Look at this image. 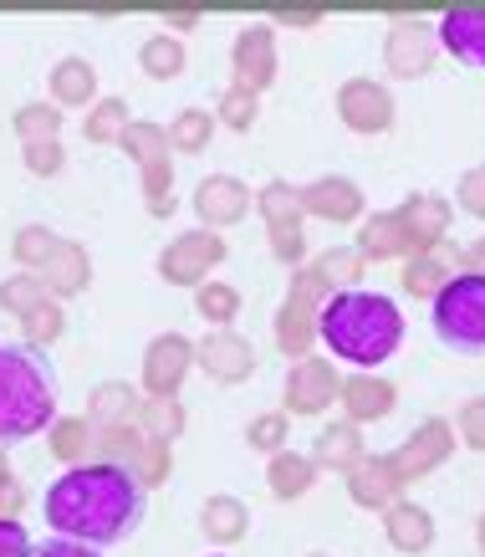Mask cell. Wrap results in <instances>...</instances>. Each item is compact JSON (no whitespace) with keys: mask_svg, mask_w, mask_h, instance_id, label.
Segmentation results:
<instances>
[{"mask_svg":"<svg viewBox=\"0 0 485 557\" xmlns=\"http://www.w3.org/2000/svg\"><path fill=\"white\" fill-rule=\"evenodd\" d=\"M144 507H149V491L108 460L72 466L47 486V527L92 553L128 537L144 522Z\"/></svg>","mask_w":485,"mask_h":557,"instance_id":"1","label":"cell"},{"mask_svg":"<svg viewBox=\"0 0 485 557\" xmlns=\"http://www.w3.org/2000/svg\"><path fill=\"white\" fill-rule=\"evenodd\" d=\"M318 338L327 343L333 363H352L358 373L378 369L384 358H394V348L403 343V318L399 302L384 292H333L318 312Z\"/></svg>","mask_w":485,"mask_h":557,"instance_id":"2","label":"cell"},{"mask_svg":"<svg viewBox=\"0 0 485 557\" xmlns=\"http://www.w3.org/2000/svg\"><path fill=\"white\" fill-rule=\"evenodd\" d=\"M57 420V373L32 348L0 343V450L51 430Z\"/></svg>","mask_w":485,"mask_h":557,"instance_id":"3","label":"cell"},{"mask_svg":"<svg viewBox=\"0 0 485 557\" xmlns=\"http://www.w3.org/2000/svg\"><path fill=\"white\" fill-rule=\"evenodd\" d=\"M430 322H435V338L450 354H485V276L475 271H455L445 292L430 302Z\"/></svg>","mask_w":485,"mask_h":557,"instance_id":"4","label":"cell"},{"mask_svg":"<svg viewBox=\"0 0 485 557\" xmlns=\"http://www.w3.org/2000/svg\"><path fill=\"white\" fill-rule=\"evenodd\" d=\"M333 297V287L322 282L312 267H297L291 271V287H286L282 307H276V348H282L286 358H312V343H318V312L322 302Z\"/></svg>","mask_w":485,"mask_h":557,"instance_id":"5","label":"cell"},{"mask_svg":"<svg viewBox=\"0 0 485 557\" xmlns=\"http://www.w3.org/2000/svg\"><path fill=\"white\" fill-rule=\"evenodd\" d=\"M92 456L108 460V466H117V471H128L144 491L164 486L169 475H174V445L149 440L138 424H108V430H98Z\"/></svg>","mask_w":485,"mask_h":557,"instance_id":"6","label":"cell"},{"mask_svg":"<svg viewBox=\"0 0 485 557\" xmlns=\"http://www.w3.org/2000/svg\"><path fill=\"white\" fill-rule=\"evenodd\" d=\"M117 144L128 149V159H134L138 174H144V205H149V215L169 220L174 215V159H169V134L149 119H134L128 134L117 138Z\"/></svg>","mask_w":485,"mask_h":557,"instance_id":"7","label":"cell"},{"mask_svg":"<svg viewBox=\"0 0 485 557\" xmlns=\"http://www.w3.org/2000/svg\"><path fill=\"white\" fill-rule=\"evenodd\" d=\"M256 210L266 220L271 256H276L282 267L297 271L301 256H307V215H301V205H297V189L286 185V180H271V185H261V195H256Z\"/></svg>","mask_w":485,"mask_h":557,"instance_id":"8","label":"cell"},{"mask_svg":"<svg viewBox=\"0 0 485 557\" xmlns=\"http://www.w3.org/2000/svg\"><path fill=\"white\" fill-rule=\"evenodd\" d=\"M225 261V236L215 231H185V236H174L159 251V276H164L169 287H204L210 282V271Z\"/></svg>","mask_w":485,"mask_h":557,"instance_id":"9","label":"cell"},{"mask_svg":"<svg viewBox=\"0 0 485 557\" xmlns=\"http://www.w3.org/2000/svg\"><path fill=\"white\" fill-rule=\"evenodd\" d=\"M450 450H455V424L435 414V420H424L414 435L403 440L399 450H394V456H384V460H388V471L409 486V481H424L430 471H439V466L450 460Z\"/></svg>","mask_w":485,"mask_h":557,"instance_id":"10","label":"cell"},{"mask_svg":"<svg viewBox=\"0 0 485 557\" xmlns=\"http://www.w3.org/2000/svg\"><path fill=\"white\" fill-rule=\"evenodd\" d=\"M435 51H439V41H435V26H430V21L399 16L384 36V67L394 72V77H403V83H414V77H430Z\"/></svg>","mask_w":485,"mask_h":557,"instance_id":"11","label":"cell"},{"mask_svg":"<svg viewBox=\"0 0 485 557\" xmlns=\"http://www.w3.org/2000/svg\"><path fill=\"white\" fill-rule=\"evenodd\" d=\"M231 67H235V87H246L256 98L276 83V26L271 21H251V26L235 32Z\"/></svg>","mask_w":485,"mask_h":557,"instance_id":"12","label":"cell"},{"mask_svg":"<svg viewBox=\"0 0 485 557\" xmlns=\"http://www.w3.org/2000/svg\"><path fill=\"white\" fill-rule=\"evenodd\" d=\"M189 369H195V343L185 333H159L144 348V399H179Z\"/></svg>","mask_w":485,"mask_h":557,"instance_id":"13","label":"cell"},{"mask_svg":"<svg viewBox=\"0 0 485 557\" xmlns=\"http://www.w3.org/2000/svg\"><path fill=\"white\" fill-rule=\"evenodd\" d=\"M337 388H343V373H337L333 358H301L286 369V409L301 414V420H312L322 409L337 405Z\"/></svg>","mask_w":485,"mask_h":557,"instance_id":"14","label":"cell"},{"mask_svg":"<svg viewBox=\"0 0 485 557\" xmlns=\"http://www.w3.org/2000/svg\"><path fill=\"white\" fill-rule=\"evenodd\" d=\"M337 119L352 134H384V128H394V92L373 77H348L337 87Z\"/></svg>","mask_w":485,"mask_h":557,"instance_id":"15","label":"cell"},{"mask_svg":"<svg viewBox=\"0 0 485 557\" xmlns=\"http://www.w3.org/2000/svg\"><path fill=\"white\" fill-rule=\"evenodd\" d=\"M195 363H200L215 384H246L256 373V343L240 338V333H231V327H215L204 343H195Z\"/></svg>","mask_w":485,"mask_h":557,"instance_id":"16","label":"cell"},{"mask_svg":"<svg viewBox=\"0 0 485 557\" xmlns=\"http://www.w3.org/2000/svg\"><path fill=\"white\" fill-rule=\"evenodd\" d=\"M352 251L363 256V261H414V256H430L419 246V236L409 231V220L399 210H378V215L363 220V231H358V246Z\"/></svg>","mask_w":485,"mask_h":557,"instance_id":"17","label":"cell"},{"mask_svg":"<svg viewBox=\"0 0 485 557\" xmlns=\"http://www.w3.org/2000/svg\"><path fill=\"white\" fill-rule=\"evenodd\" d=\"M297 205L301 215H318L327 225H352V220H363V189L343 180V174H322L312 185L297 189Z\"/></svg>","mask_w":485,"mask_h":557,"instance_id":"18","label":"cell"},{"mask_svg":"<svg viewBox=\"0 0 485 557\" xmlns=\"http://www.w3.org/2000/svg\"><path fill=\"white\" fill-rule=\"evenodd\" d=\"M195 215L204 220V231H225V225H240L251 215V189L240 185L235 174H210L195 185Z\"/></svg>","mask_w":485,"mask_h":557,"instance_id":"19","label":"cell"},{"mask_svg":"<svg viewBox=\"0 0 485 557\" xmlns=\"http://www.w3.org/2000/svg\"><path fill=\"white\" fill-rule=\"evenodd\" d=\"M41 287H47L51 302H67V297H83L92 287V256H87L83 240H57V251L47 256V267L36 271Z\"/></svg>","mask_w":485,"mask_h":557,"instance_id":"20","label":"cell"},{"mask_svg":"<svg viewBox=\"0 0 485 557\" xmlns=\"http://www.w3.org/2000/svg\"><path fill=\"white\" fill-rule=\"evenodd\" d=\"M337 405L348 414V424H373V420H388L394 405H399V388L378 379V373H348L343 388H337Z\"/></svg>","mask_w":485,"mask_h":557,"instance_id":"21","label":"cell"},{"mask_svg":"<svg viewBox=\"0 0 485 557\" xmlns=\"http://www.w3.org/2000/svg\"><path fill=\"white\" fill-rule=\"evenodd\" d=\"M435 41L465 67H485V5H455L435 26Z\"/></svg>","mask_w":485,"mask_h":557,"instance_id":"22","label":"cell"},{"mask_svg":"<svg viewBox=\"0 0 485 557\" xmlns=\"http://www.w3.org/2000/svg\"><path fill=\"white\" fill-rule=\"evenodd\" d=\"M348 496H352V507H363V511H388L394 502H403V481L388 471L384 456H363L348 471Z\"/></svg>","mask_w":485,"mask_h":557,"instance_id":"23","label":"cell"},{"mask_svg":"<svg viewBox=\"0 0 485 557\" xmlns=\"http://www.w3.org/2000/svg\"><path fill=\"white\" fill-rule=\"evenodd\" d=\"M384 537L394 553H430L435 547V517L419 502H394L384 511Z\"/></svg>","mask_w":485,"mask_h":557,"instance_id":"24","label":"cell"},{"mask_svg":"<svg viewBox=\"0 0 485 557\" xmlns=\"http://www.w3.org/2000/svg\"><path fill=\"white\" fill-rule=\"evenodd\" d=\"M369 456V445H363V435H358V424H327V430H318V440H312V466L318 471H337L348 475L358 460Z\"/></svg>","mask_w":485,"mask_h":557,"instance_id":"25","label":"cell"},{"mask_svg":"<svg viewBox=\"0 0 485 557\" xmlns=\"http://www.w3.org/2000/svg\"><path fill=\"white\" fill-rule=\"evenodd\" d=\"M98 102V67L87 57H62L51 67V108H92Z\"/></svg>","mask_w":485,"mask_h":557,"instance_id":"26","label":"cell"},{"mask_svg":"<svg viewBox=\"0 0 485 557\" xmlns=\"http://www.w3.org/2000/svg\"><path fill=\"white\" fill-rule=\"evenodd\" d=\"M138 405H144V394L134 384H123V379H108L87 394V424L92 430H108V424H134L138 420Z\"/></svg>","mask_w":485,"mask_h":557,"instance_id":"27","label":"cell"},{"mask_svg":"<svg viewBox=\"0 0 485 557\" xmlns=\"http://www.w3.org/2000/svg\"><path fill=\"white\" fill-rule=\"evenodd\" d=\"M399 215L409 220V231L419 236V246L424 251H435L439 240H445V231H450V220H455V210H450V200L445 195H409V200L399 205Z\"/></svg>","mask_w":485,"mask_h":557,"instance_id":"28","label":"cell"},{"mask_svg":"<svg viewBox=\"0 0 485 557\" xmlns=\"http://www.w3.org/2000/svg\"><path fill=\"white\" fill-rule=\"evenodd\" d=\"M92 445H98V430L87 424V414H57L47 430V450L57 460H67V471L72 466H87L92 460Z\"/></svg>","mask_w":485,"mask_h":557,"instance_id":"29","label":"cell"},{"mask_svg":"<svg viewBox=\"0 0 485 557\" xmlns=\"http://www.w3.org/2000/svg\"><path fill=\"white\" fill-rule=\"evenodd\" d=\"M455 276V261L445 246H435L430 256H414V261H403V276L399 287L409 292V297H424V302H435L439 292H445V282Z\"/></svg>","mask_w":485,"mask_h":557,"instance_id":"30","label":"cell"},{"mask_svg":"<svg viewBox=\"0 0 485 557\" xmlns=\"http://www.w3.org/2000/svg\"><path fill=\"white\" fill-rule=\"evenodd\" d=\"M200 527L204 537L220 542V547H231V542L246 537V527H251V507L240 502V496H210L200 511Z\"/></svg>","mask_w":485,"mask_h":557,"instance_id":"31","label":"cell"},{"mask_svg":"<svg viewBox=\"0 0 485 557\" xmlns=\"http://www.w3.org/2000/svg\"><path fill=\"white\" fill-rule=\"evenodd\" d=\"M266 481H271V496L297 502V496H307V491H312V481H318V466H312V456L276 450V456H271V466H266Z\"/></svg>","mask_w":485,"mask_h":557,"instance_id":"32","label":"cell"},{"mask_svg":"<svg viewBox=\"0 0 485 557\" xmlns=\"http://www.w3.org/2000/svg\"><path fill=\"white\" fill-rule=\"evenodd\" d=\"M185 41L179 36H169V32H153L144 47H138V67L149 72L153 83H174L179 72H185Z\"/></svg>","mask_w":485,"mask_h":557,"instance_id":"33","label":"cell"},{"mask_svg":"<svg viewBox=\"0 0 485 557\" xmlns=\"http://www.w3.org/2000/svg\"><path fill=\"white\" fill-rule=\"evenodd\" d=\"M11 128H16L21 149H32V144H62V113H57L51 102H26V108H16Z\"/></svg>","mask_w":485,"mask_h":557,"instance_id":"34","label":"cell"},{"mask_svg":"<svg viewBox=\"0 0 485 557\" xmlns=\"http://www.w3.org/2000/svg\"><path fill=\"white\" fill-rule=\"evenodd\" d=\"M164 134H169V149L174 153H204L210 149V134H215V113H204V108H179Z\"/></svg>","mask_w":485,"mask_h":557,"instance_id":"35","label":"cell"},{"mask_svg":"<svg viewBox=\"0 0 485 557\" xmlns=\"http://www.w3.org/2000/svg\"><path fill=\"white\" fill-rule=\"evenodd\" d=\"M134 424L149 440H159V445H174V440L185 435V405L179 399H144Z\"/></svg>","mask_w":485,"mask_h":557,"instance_id":"36","label":"cell"},{"mask_svg":"<svg viewBox=\"0 0 485 557\" xmlns=\"http://www.w3.org/2000/svg\"><path fill=\"white\" fill-rule=\"evenodd\" d=\"M128 102L123 98H98L92 108H87V119H83V138L87 144H117V138L128 134Z\"/></svg>","mask_w":485,"mask_h":557,"instance_id":"37","label":"cell"},{"mask_svg":"<svg viewBox=\"0 0 485 557\" xmlns=\"http://www.w3.org/2000/svg\"><path fill=\"white\" fill-rule=\"evenodd\" d=\"M312 271H318L327 287L337 292H352V282H363V271H369V261L352 251V246H333V251H322L318 261H312Z\"/></svg>","mask_w":485,"mask_h":557,"instance_id":"38","label":"cell"},{"mask_svg":"<svg viewBox=\"0 0 485 557\" xmlns=\"http://www.w3.org/2000/svg\"><path fill=\"white\" fill-rule=\"evenodd\" d=\"M47 287H41V276H32V271H16V276H5L0 282V307L11 312V318H32L36 307H47Z\"/></svg>","mask_w":485,"mask_h":557,"instance_id":"39","label":"cell"},{"mask_svg":"<svg viewBox=\"0 0 485 557\" xmlns=\"http://www.w3.org/2000/svg\"><path fill=\"white\" fill-rule=\"evenodd\" d=\"M57 240H62V236H57V231H47V225H21L16 236H11V256H16L21 271H32V276H36V271L47 267V256L57 251Z\"/></svg>","mask_w":485,"mask_h":557,"instance_id":"40","label":"cell"},{"mask_svg":"<svg viewBox=\"0 0 485 557\" xmlns=\"http://www.w3.org/2000/svg\"><path fill=\"white\" fill-rule=\"evenodd\" d=\"M195 312L215 327H231L240 318V292L231 282H204V287H195Z\"/></svg>","mask_w":485,"mask_h":557,"instance_id":"41","label":"cell"},{"mask_svg":"<svg viewBox=\"0 0 485 557\" xmlns=\"http://www.w3.org/2000/svg\"><path fill=\"white\" fill-rule=\"evenodd\" d=\"M256 119H261V98L256 92H246V87H225L215 102V123H225V128H235V134H251Z\"/></svg>","mask_w":485,"mask_h":557,"instance_id":"42","label":"cell"},{"mask_svg":"<svg viewBox=\"0 0 485 557\" xmlns=\"http://www.w3.org/2000/svg\"><path fill=\"white\" fill-rule=\"evenodd\" d=\"M21 333H26V343H32V354L36 348H51V343L67 333V312H62V302H47V307H36L32 318H21Z\"/></svg>","mask_w":485,"mask_h":557,"instance_id":"43","label":"cell"},{"mask_svg":"<svg viewBox=\"0 0 485 557\" xmlns=\"http://www.w3.org/2000/svg\"><path fill=\"white\" fill-rule=\"evenodd\" d=\"M286 440H291V424H286L282 409L256 414V420L246 424V445H251V450H266V456H276V450H286Z\"/></svg>","mask_w":485,"mask_h":557,"instance_id":"44","label":"cell"},{"mask_svg":"<svg viewBox=\"0 0 485 557\" xmlns=\"http://www.w3.org/2000/svg\"><path fill=\"white\" fill-rule=\"evenodd\" d=\"M455 435L465 440L470 450H481L485 456V399H465L460 414H455Z\"/></svg>","mask_w":485,"mask_h":557,"instance_id":"45","label":"cell"},{"mask_svg":"<svg viewBox=\"0 0 485 557\" xmlns=\"http://www.w3.org/2000/svg\"><path fill=\"white\" fill-rule=\"evenodd\" d=\"M455 205H460L465 215L485 220V164H475V170H465V180H460V189H455Z\"/></svg>","mask_w":485,"mask_h":557,"instance_id":"46","label":"cell"},{"mask_svg":"<svg viewBox=\"0 0 485 557\" xmlns=\"http://www.w3.org/2000/svg\"><path fill=\"white\" fill-rule=\"evenodd\" d=\"M62 164H67V149H62V144H32V149H26V170H32L36 180L62 174Z\"/></svg>","mask_w":485,"mask_h":557,"instance_id":"47","label":"cell"},{"mask_svg":"<svg viewBox=\"0 0 485 557\" xmlns=\"http://www.w3.org/2000/svg\"><path fill=\"white\" fill-rule=\"evenodd\" d=\"M0 557H36V542L26 522H0Z\"/></svg>","mask_w":485,"mask_h":557,"instance_id":"48","label":"cell"},{"mask_svg":"<svg viewBox=\"0 0 485 557\" xmlns=\"http://www.w3.org/2000/svg\"><path fill=\"white\" fill-rule=\"evenodd\" d=\"M21 507H26L21 481L16 475H0V522H21Z\"/></svg>","mask_w":485,"mask_h":557,"instance_id":"49","label":"cell"},{"mask_svg":"<svg viewBox=\"0 0 485 557\" xmlns=\"http://www.w3.org/2000/svg\"><path fill=\"white\" fill-rule=\"evenodd\" d=\"M36 557H102V553H92V547H83V542L51 537V542H41V547H36Z\"/></svg>","mask_w":485,"mask_h":557,"instance_id":"50","label":"cell"},{"mask_svg":"<svg viewBox=\"0 0 485 557\" xmlns=\"http://www.w3.org/2000/svg\"><path fill=\"white\" fill-rule=\"evenodd\" d=\"M455 267H465V271H475V276H485V236L470 240L465 251L455 256Z\"/></svg>","mask_w":485,"mask_h":557,"instance_id":"51","label":"cell"},{"mask_svg":"<svg viewBox=\"0 0 485 557\" xmlns=\"http://www.w3.org/2000/svg\"><path fill=\"white\" fill-rule=\"evenodd\" d=\"M200 21V11H164V32H195Z\"/></svg>","mask_w":485,"mask_h":557,"instance_id":"52","label":"cell"},{"mask_svg":"<svg viewBox=\"0 0 485 557\" xmlns=\"http://www.w3.org/2000/svg\"><path fill=\"white\" fill-rule=\"evenodd\" d=\"M322 11H282V16H276V26H322Z\"/></svg>","mask_w":485,"mask_h":557,"instance_id":"53","label":"cell"},{"mask_svg":"<svg viewBox=\"0 0 485 557\" xmlns=\"http://www.w3.org/2000/svg\"><path fill=\"white\" fill-rule=\"evenodd\" d=\"M475 542H481V553H485V511H481V522H475Z\"/></svg>","mask_w":485,"mask_h":557,"instance_id":"54","label":"cell"},{"mask_svg":"<svg viewBox=\"0 0 485 557\" xmlns=\"http://www.w3.org/2000/svg\"><path fill=\"white\" fill-rule=\"evenodd\" d=\"M0 475H11V466H5V450H0Z\"/></svg>","mask_w":485,"mask_h":557,"instance_id":"55","label":"cell"},{"mask_svg":"<svg viewBox=\"0 0 485 557\" xmlns=\"http://www.w3.org/2000/svg\"><path fill=\"white\" fill-rule=\"evenodd\" d=\"M307 557H337V553H307Z\"/></svg>","mask_w":485,"mask_h":557,"instance_id":"56","label":"cell"}]
</instances>
